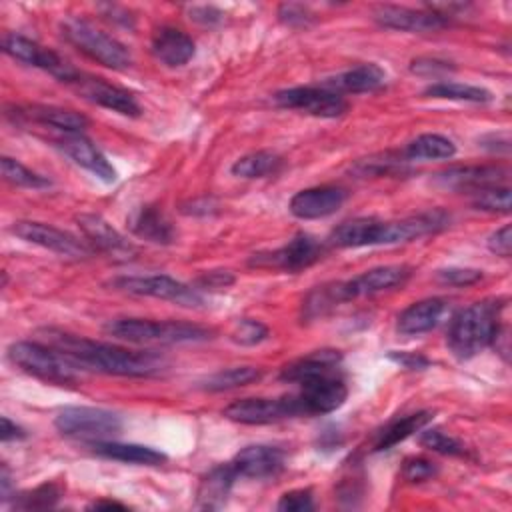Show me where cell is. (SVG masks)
<instances>
[{"label":"cell","mask_w":512,"mask_h":512,"mask_svg":"<svg viewBox=\"0 0 512 512\" xmlns=\"http://www.w3.org/2000/svg\"><path fill=\"white\" fill-rule=\"evenodd\" d=\"M238 480L236 470L232 468L230 462L220 464L212 468L200 482L198 488V506L206 510H214L224 506L234 482Z\"/></svg>","instance_id":"cell-29"},{"label":"cell","mask_w":512,"mask_h":512,"mask_svg":"<svg viewBox=\"0 0 512 512\" xmlns=\"http://www.w3.org/2000/svg\"><path fill=\"white\" fill-rule=\"evenodd\" d=\"M276 508L282 510V512H308V510L314 508L312 490H308V488L290 490V492L280 496Z\"/></svg>","instance_id":"cell-44"},{"label":"cell","mask_w":512,"mask_h":512,"mask_svg":"<svg viewBox=\"0 0 512 512\" xmlns=\"http://www.w3.org/2000/svg\"><path fill=\"white\" fill-rule=\"evenodd\" d=\"M348 396L342 374L324 376L306 384H300V392L294 398L298 416H320L338 410Z\"/></svg>","instance_id":"cell-12"},{"label":"cell","mask_w":512,"mask_h":512,"mask_svg":"<svg viewBox=\"0 0 512 512\" xmlns=\"http://www.w3.org/2000/svg\"><path fill=\"white\" fill-rule=\"evenodd\" d=\"M76 224L82 230L88 244L104 252L114 260H130L136 254V246L128 242L112 224H108L100 214H78Z\"/></svg>","instance_id":"cell-16"},{"label":"cell","mask_w":512,"mask_h":512,"mask_svg":"<svg viewBox=\"0 0 512 512\" xmlns=\"http://www.w3.org/2000/svg\"><path fill=\"white\" fill-rule=\"evenodd\" d=\"M424 96L430 98H442V100H456V102H474V104H484L492 100V92L482 88V86H472V84H462V82H434L424 88Z\"/></svg>","instance_id":"cell-33"},{"label":"cell","mask_w":512,"mask_h":512,"mask_svg":"<svg viewBox=\"0 0 512 512\" xmlns=\"http://www.w3.org/2000/svg\"><path fill=\"white\" fill-rule=\"evenodd\" d=\"M128 228L134 236L148 240L152 244H172L176 238V230L164 212L158 206L144 204L130 212Z\"/></svg>","instance_id":"cell-25"},{"label":"cell","mask_w":512,"mask_h":512,"mask_svg":"<svg viewBox=\"0 0 512 512\" xmlns=\"http://www.w3.org/2000/svg\"><path fill=\"white\" fill-rule=\"evenodd\" d=\"M268 334H270V330L260 320L244 318L236 324L230 338H232V342H236L240 346H256V344L264 342L268 338Z\"/></svg>","instance_id":"cell-41"},{"label":"cell","mask_w":512,"mask_h":512,"mask_svg":"<svg viewBox=\"0 0 512 512\" xmlns=\"http://www.w3.org/2000/svg\"><path fill=\"white\" fill-rule=\"evenodd\" d=\"M68 84L82 98H86L92 104H98V106L118 112L122 116H138L140 114V106H138L136 98L128 90L114 86V84L106 82L104 78H96V76L78 72Z\"/></svg>","instance_id":"cell-14"},{"label":"cell","mask_w":512,"mask_h":512,"mask_svg":"<svg viewBox=\"0 0 512 512\" xmlns=\"http://www.w3.org/2000/svg\"><path fill=\"white\" fill-rule=\"evenodd\" d=\"M228 420L238 424H274L298 416L292 396L284 398H242L228 404L222 412Z\"/></svg>","instance_id":"cell-13"},{"label":"cell","mask_w":512,"mask_h":512,"mask_svg":"<svg viewBox=\"0 0 512 512\" xmlns=\"http://www.w3.org/2000/svg\"><path fill=\"white\" fill-rule=\"evenodd\" d=\"M0 164H2V176L14 186H22V188H48L50 186L48 178L26 168L22 162H18L10 156H2Z\"/></svg>","instance_id":"cell-38"},{"label":"cell","mask_w":512,"mask_h":512,"mask_svg":"<svg viewBox=\"0 0 512 512\" xmlns=\"http://www.w3.org/2000/svg\"><path fill=\"white\" fill-rule=\"evenodd\" d=\"M410 70H412L414 74L438 76V74H442V72L452 70V66H450V62H446V60H438V58H416V60H412Z\"/></svg>","instance_id":"cell-48"},{"label":"cell","mask_w":512,"mask_h":512,"mask_svg":"<svg viewBox=\"0 0 512 512\" xmlns=\"http://www.w3.org/2000/svg\"><path fill=\"white\" fill-rule=\"evenodd\" d=\"M388 358L406 370H424L430 366V360L416 352H390Z\"/></svg>","instance_id":"cell-49"},{"label":"cell","mask_w":512,"mask_h":512,"mask_svg":"<svg viewBox=\"0 0 512 512\" xmlns=\"http://www.w3.org/2000/svg\"><path fill=\"white\" fill-rule=\"evenodd\" d=\"M54 144L78 166L92 172L102 182L110 184L116 180V170L108 162V158L100 152V148L88 140L84 134H62L54 140Z\"/></svg>","instance_id":"cell-19"},{"label":"cell","mask_w":512,"mask_h":512,"mask_svg":"<svg viewBox=\"0 0 512 512\" xmlns=\"http://www.w3.org/2000/svg\"><path fill=\"white\" fill-rule=\"evenodd\" d=\"M40 334L42 342L60 350L82 370L128 378H148L166 370L164 356L154 350H128L56 328H44Z\"/></svg>","instance_id":"cell-1"},{"label":"cell","mask_w":512,"mask_h":512,"mask_svg":"<svg viewBox=\"0 0 512 512\" xmlns=\"http://www.w3.org/2000/svg\"><path fill=\"white\" fill-rule=\"evenodd\" d=\"M2 50L8 56H12L14 60L36 66L40 70H46L54 78H58L60 82H66V84L78 74V70L68 60H64L60 54H56L54 50L44 48L38 42L30 40L26 36H20V34H12V32L4 34Z\"/></svg>","instance_id":"cell-9"},{"label":"cell","mask_w":512,"mask_h":512,"mask_svg":"<svg viewBox=\"0 0 512 512\" xmlns=\"http://www.w3.org/2000/svg\"><path fill=\"white\" fill-rule=\"evenodd\" d=\"M504 304L498 300L476 302L458 310L448 326V348L458 360L476 356L500 336V312Z\"/></svg>","instance_id":"cell-2"},{"label":"cell","mask_w":512,"mask_h":512,"mask_svg":"<svg viewBox=\"0 0 512 512\" xmlns=\"http://www.w3.org/2000/svg\"><path fill=\"white\" fill-rule=\"evenodd\" d=\"M10 232L28 244H36L40 248L52 250L60 256H68V258H86L92 252L90 246L86 242H82L80 238H76L74 234L60 230L56 226L44 224V222L18 220L12 224Z\"/></svg>","instance_id":"cell-11"},{"label":"cell","mask_w":512,"mask_h":512,"mask_svg":"<svg viewBox=\"0 0 512 512\" xmlns=\"http://www.w3.org/2000/svg\"><path fill=\"white\" fill-rule=\"evenodd\" d=\"M2 442H10V440H24L26 438V430L22 426H18L16 422H12L8 416H2Z\"/></svg>","instance_id":"cell-51"},{"label":"cell","mask_w":512,"mask_h":512,"mask_svg":"<svg viewBox=\"0 0 512 512\" xmlns=\"http://www.w3.org/2000/svg\"><path fill=\"white\" fill-rule=\"evenodd\" d=\"M332 246L338 248H362L384 244V220L378 218H352L338 224L330 236Z\"/></svg>","instance_id":"cell-23"},{"label":"cell","mask_w":512,"mask_h":512,"mask_svg":"<svg viewBox=\"0 0 512 512\" xmlns=\"http://www.w3.org/2000/svg\"><path fill=\"white\" fill-rule=\"evenodd\" d=\"M448 312V302L444 298H426L410 304L396 322V330L404 336H420L434 330Z\"/></svg>","instance_id":"cell-24"},{"label":"cell","mask_w":512,"mask_h":512,"mask_svg":"<svg viewBox=\"0 0 512 512\" xmlns=\"http://www.w3.org/2000/svg\"><path fill=\"white\" fill-rule=\"evenodd\" d=\"M282 166V158L270 150H256L250 154L240 156L230 172L240 178H262L278 172Z\"/></svg>","instance_id":"cell-35"},{"label":"cell","mask_w":512,"mask_h":512,"mask_svg":"<svg viewBox=\"0 0 512 512\" xmlns=\"http://www.w3.org/2000/svg\"><path fill=\"white\" fill-rule=\"evenodd\" d=\"M408 276H410L408 266L388 264V266L370 268V270L362 272L360 276L346 280V282H338V284H340V294H342L344 302H348L354 298L372 296V294L402 286L408 280Z\"/></svg>","instance_id":"cell-17"},{"label":"cell","mask_w":512,"mask_h":512,"mask_svg":"<svg viewBox=\"0 0 512 512\" xmlns=\"http://www.w3.org/2000/svg\"><path fill=\"white\" fill-rule=\"evenodd\" d=\"M0 484H2V500H8V488H10V470L6 464H2V476H0Z\"/></svg>","instance_id":"cell-54"},{"label":"cell","mask_w":512,"mask_h":512,"mask_svg":"<svg viewBox=\"0 0 512 512\" xmlns=\"http://www.w3.org/2000/svg\"><path fill=\"white\" fill-rule=\"evenodd\" d=\"M488 248H490V252H494L496 256H502V258H508L512 254L510 224H504L502 228H498L496 232H492L488 236Z\"/></svg>","instance_id":"cell-46"},{"label":"cell","mask_w":512,"mask_h":512,"mask_svg":"<svg viewBox=\"0 0 512 512\" xmlns=\"http://www.w3.org/2000/svg\"><path fill=\"white\" fill-rule=\"evenodd\" d=\"M60 32L74 48H78L88 58L96 60L98 64L112 68V70H124L132 64V56L128 48L118 42L114 36L102 32L94 24H90L84 18H64L60 22Z\"/></svg>","instance_id":"cell-5"},{"label":"cell","mask_w":512,"mask_h":512,"mask_svg":"<svg viewBox=\"0 0 512 512\" xmlns=\"http://www.w3.org/2000/svg\"><path fill=\"white\" fill-rule=\"evenodd\" d=\"M190 18L196 20V22H202V24H216L222 20V12L212 8V6H196L190 10Z\"/></svg>","instance_id":"cell-50"},{"label":"cell","mask_w":512,"mask_h":512,"mask_svg":"<svg viewBox=\"0 0 512 512\" xmlns=\"http://www.w3.org/2000/svg\"><path fill=\"white\" fill-rule=\"evenodd\" d=\"M260 378H262V370L256 366H234V368L218 370L206 376L200 382V388L208 392H224V390H234V388L252 384Z\"/></svg>","instance_id":"cell-34"},{"label":"cell","mask_w":512,"mask_h":512,"mask_svg":"<svg viewBox=\"0 0 512 512\" xmlns=\"http://www.w3.org/2000/svg\"><path fill=\"white\" fill-rule=\"evenodd\" d=\"M436 278L448 286H470L482 278V270L464 268V266H448L436 272Z\"/></svg>","instance_id":"cell-42"},{"label":"cell","mask_w":512,"mask_h":512,"mask_svg":"<svg viewBox=\"0 0 512 512\" xmlns=\"http://www.w3.org/2000/svg\"><path fill=\"white\" fill-rule=\"evenodd\" d=\"M348 192L340 186H314L296 192L290 198V212L300 220H316L334 214L344 202Z\"/></svg>","instance_id":"cell-20"},{"label":"cell","mask_w":512,"mask_h":512,"mask_svg":"<svg viewBox=\"0 0 512 512\" xmlns=\"http://www.w3.org/2000/svg\"><path fill=\"white\" fill-rule=\"evenodd\" d=\"M472 206L476 210L484 212H500L508 214L510 212V188L500 184V186H488L482 190L474 192Z\"/></svg>","instance_id":"cell-39"},{"label":"cell","mask_w":512,"mask_h":512,"mask_svg":"<svg viewBox=\"0 0 512 512\" xmlns=\"http://www.w3.org/2000/svg\"><path fill=\"white\" fill-rule=\"evenodd\" d=\"M438 468L432 460L428 458H408L404 460V466H402V478L408 480V482H424V480H430L432 476H436Z\"/></svg>","instance_id":"cell-43"},{"label":"cell","mask_w":512,"mask_h":512,"mask_svg":"<svg viewBox=\"0 0 512 512\" xmlns=\"http://www.w3.org/2000/svg\"><path fill=\"white\" fill-rule=\"evenodd\" d=\"M54 426L62 436L100 442L104 438L120 434L122 418L106 408L66 406L56 414Z\"/></svg>","instance_id":"cell-6"},{"label":"cell","mask_w":512,"mask_h":512,"mask_svg":"<svg viewBox=\"0 0 512 512\" xmlns=\"http://www.w3.org/2000/svg\"><path fill=\"white\" fill-rule=\"evenodd\" d=\"M430 420H432V412H428V410H420V412H414V414H408V416L392 420L380 432V436H378V440L374 444V450H388V448L396 446L398 442L406 440L408 436H412L414 432L424 428Z\"/></svg>","instance_id":"cell-31"},{"label":"cell","mask_w":512,"mask_h":512,"mask_svg":"<svg viewBox=\"0 0 512 512\" xmlns=\"http://www.w3.org/2000/svg\"><path fill=\"white\" fill-rule=\"evenodd\" d=\"M234 274L228 270H210L204 272L202 276H198L196 286L198 288H206V290H218V288H228L230 284H234Z\"/></svg>","instance_id":"cell-47"},{"label":"cell","mask_w":512,"mask_h":512,"mask_svg":"<svg viewBox=\"0 0 512 512\" xmlns=\"http://www.w3.org/2000/svg\"><path fill=\"white\" fill-rule=\"evenodd\" d=\"M344 298L340 294V286L336 284H326V286H318L316 290H312L302 306L304 318L306 320H314L318 316H324L326 312H330L332 308H336L338 304H342Z\"/></svg>","instance_id":"cell-36"},{"label":"cell","mask_w":512,"mask_h":512,"mask_svg":"<svg viewBox=\"0 0 512 512\" xmlns=\"http://www.w3.org/2000/svg\"><path fill=\"white\" fill-rule=\"evenodd\" d=\"M482 144V148H488V150H492V152H508V148H510V138H508V134H488V136H484L482 140H480Z\"/></svg>","instance_id":"cell-52"},{"label":"cell","mask_w":512,"mask_h":512,"mask_svg":"<svg viewBox=\"0 0 512 512\" xmlns=\"http://www.w3.org/2000/svg\"><path fill=\"white\" fill-rule=\"evenodd\" d=\"M454 154V142L442 134H420L402 150L404 160H442Z\"/></svg>","instance_id":"cell-32"},{"label":"cell","mask_w":512,"mask_h":512,"mask_svg":"<svg viewBox=\"0 0 512 512\" xmlns=\"http://www.w3.org/2000/svg\"><path fill=\"white\" fill-rule=\"evenodd\" d=\"M62 496V488L54 482H44L36 486L34 490L22 492L18 498H14V508L18 510H44L56 506V502Z\"/></svg>","instance_id":"cell-37"},{"label":"cell","mask_w":512,"mask_h":512,"mask_svg":"<svg viewBox=\"0 0 512 512\" xmlns=\"http://www.w3.org/2000/svg\"><path fill=\"white\" fill-rule=\"evenodd\" d=\"M418 442H420L424 448H428V450H432V452H438V454H444V456H464V452H466L464 444H462L458 438L450 436L448 432H444V430H440V428L424 430V432L420 434Z\"/></svg>","instance_id":"cell-40"},{"label":"cell","mask_w":512,"mask_h":512,"mask_svg":"<svg viewBox=\"0 0 512 512\" xmlns=\"http://www.w3.org/2000/svg\"><path fill=\"white\" fill-rule=\"evenodd\" d=\"M340 360L342 354L338 350H316L308 356H302L286 364L280 372V380L300 386L324 376L340 374Z\"/></svg>","instance_id":"cell-22"},{"label":"cell","mask_w":512,"mask_h":512,"mask_svg":"<svg viewBox=\"0 0 512 512\" xmlns=\"http://www.w3.org/2000/svg\"><path fill=\"white\" fill-rule=\"evenodd\" d=\"M278 18L288 26H308L312 14L302 4H282L278 8Z\"/></svg>","instance_id":"cell-45"},{"label":"cell","mask_w":512,"mask_h":512,"mask_svg":"<svg viewBox=\"0 0 512 512\" xmlns=\"http://www.w3.org/2000/svg\"><path fill=\"white\" fill-rule=\"evenodd\" d=\"M384 82H386V72L374 62H364L342 74L328 78L324 82V88L338 94H360V92L378 90L384 86Z\"/></svg>","instance_id":"cell-27"},{"label":"cell","mask_w":512,"mask_h":512,"mask_svg":"<svg viewBox=\"0 0 512 512\" xmlns=\"http://www.w3.org/2000/svg\"><path fill=\"white\" fill-rule=\"evenodd\" d=\"M322 244L310 234H296L284 246L272 252H258L250 258V266L274 268L284 272H298L322 258Z\"/></svg>","instance_id":"cell-10"},{"label":"cell","mask_w":512,"mask_h":512,"mask_svg":"<svg viewBox=\"0 0 512 512\" xmlns=\"http://www.w3.org/2000/svg\"><path fill=\"white\" fill-rule=\"evenodd\" d=\"M508 168L500 164L482 166H452L434 176V182L450 190H482L488 186H500L508 178Z\"/></svg>","instance_id":"cell-18"},{"label":"cell","mask_w":512,"mask_h":512,"mask_svg":"<svg viewBox=\"0 0 512 512\" xmlns=\"http://www.w3.org/2000/svg\"><path fill=\"white\" fill-rule=\"evenodd\" d=\"M18 116H26L34 122L60 130L62 134H82L88 128V118L84 114L52 104H32L26 108H18Z\"/></svg>","instance_id":"cell-28"},{"label":"cell","mask_w":512,"mask_h":512,"mask_svg":"<svg viewBox=\"0 0 512 512\" xmlns=\"http://www.w3.org/2000/svg\"><path fill=\"white\" fill-rule=\"evenodd\" d=\"M104 332L132 344H180L204 342L212 338L210 330L192 322L180 320H146V318H116L104 324Z\"/></svg>","instance_id":"cell-3"},{"label":"cell","mask_w":512,"mask_h":512,"mask_svg":"<svg viewBox=\"0 0 512 512\" xmlns=\"http://www.w3.org/2000/svg\"><path fill=\"white\" fill-rule=\"evenodd\" d=\"M88 508L90 510H126V506L116 500H96Z\"/></svg>","instance_id":"cell-53"},{"label":"cell","mask_w":512,"mask_h":512,"mask_svg":"<svg viewBox=\"0 0 512 512\" xmlns=\"http://www.w3.org/2000/svg\"><path fill=\"white\" fill-rule=\"evenodd\" d=\"M374 20L384 28L400 32H436L450 24V18L436 10H416L394 4L378 6L374 10Z\"/></svg>","instance_id":"cell-15"},{"label":"cell","mask_w":512,"mask_h":512,"mask_svg":"<svg viewBox=\"0 0 512 512\" xmlns=\"http://www.w3.org/2000/svg\"><path fill=\"white\" fill-rule=\"evenodd\" d=\"M6 354L8 360L22 372L58 386L76 384L82 372L80 366L46 342L20 340L10 344Z\"/></svg>","instance_id":"cell-4"},{"label":"cell","mask_w":512,"mask_h":512,"mask_svg":"<svg viewBox=\"0 0 512 512\" xmlns=\"http://www.w3.org/2000/svg\"><path fill=\"white\" fill-rule=\"evenodd\" d=\"M274 102L280 108L300 110L316 118H338L348 110V102L342 94L324 86H294L274 94Z\"/></svg>","instance_id":"cell-8"},{"label":"cell","mask_w":512,"mask_h":512,"mask_svg":"<svg viewBox=\"0 0 512 512\" xmlns=\"http://www.w3.org/2000/svg\"><path fill=\"white\" fill-rule=\"evenodd\" d=\"M92 452L96 456L108 458V460H118V462H126V464H142V466H160L162 462H166V454L150 448V446H142V444H124V442H94L92 444Z\"/></svg>","instance_id":"cell-30"},{"label":"cell","mask_w":512,"mask_h":512,"mask_svg":"<svg viewBox=\"0 0 512 512\" xmlns=\"http://www.w3.org/2000/svg\"><path fill=\"white\" fill-rule=\"evenodd\" d=\"M230 464L238 478H268L284 468V452L276 446L254 444L242 448Z\"/></svg>","instance_id":"cell-21"},{"label":"cell","mask_w":512,"mask_h":512,"mask_svg":"<svg viewBox=\"0 0 512 512\" xmlns=\"http://www.w3.org/2000/svg\"><path fill=\"white\" fill-rule=\"evenodd\" d=\"M152 54L168 68L184 66L194 56V40L174 26H162L152 36Z\"/></svg>","instance_id":"cell-26"},{"label":"cell","mask_w":512,"mask_h":512,"mask_svg":"<svg viewBox=\"0 0 512 512\" xmlns=\"http://www.w3.org/2000/svg\"><path fill=\"white\" fill-rule=\"evenodd\" d=\"M120 292L134 294V296H150L160 300H170L178 306L198 308L204 304V298L198 294L196 288L170 278L166 274H150V276H120L110 282Z\"/></svg>","instance_id":"cell-7"}]
</instances>
